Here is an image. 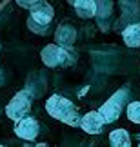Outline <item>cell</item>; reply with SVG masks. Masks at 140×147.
Masks as SVG:
<instances>
[{"mask_svg":"<svg viewBox=\"0 0 140 147\" xmlns=\"http://www.w3.org/2000/svg\"><path fill=\"white\" fill-rule=\"evenodd\" d=\"M47 113L51 115L53 118H57V120H62L66 123H69V125H80V122H78V115L75 111V107L69 100H66L64 96H60V94H53L51 98L47 100Z\"/></svg>","mask_w":140,"mask_h":147,"instance_id":"obj_1","label":"cell"},{"mask_svg":"<svg viewBox=\"0 0 140 147\" xmlns=\"http://www.w3.org/2000/svg\"><path fill=\"white\" fill-rule=\"evenodd\" d=\"M31 93H27V91H22L18 93L16 96L13 98L7 104V107H5V115H7L11 120H20V118H24L26 116V113L29 111V105H31Z\"/></svg>","mask_w":140,"mask_h":147,"instance_id":"obj_2","label":"cell"},{"mask_svg":"<svg viewBox=\"0 0 140 147\" xmlns=\"http://www.w3.org/2000/svg\"><path fill=\"white\" fill-rule=\"evenodd\" d=\"M15 133H16V136H20L22 140L37 138V134H38V122L35 120V118H31V116L20 118V120H16Z\"/></svg>","mask_w":140,"mask_h":147,"instance_id":"obj_3","label":"cell"},{"mask_svg":"<svg viewBox=\"0 0 140 147\" xmlns=\"http://www.w3.org/2000/svg\"><path fill=\"white\" fill-rule=\"evenodd\" d=\"M29 9H31V22H37L40 26H47L53 18V15H55L51 5L47 2H40V0L35 2Z\"/></svg>","mask_w":140,"mask_h":147,"instance_id":"obj_4","label":"cell"},{"mask_svg":"<svg viewBox=\"0 0 140 147\" xmlns=\"http://www.w3.org/2000/svg\"><path fill=\"white\" fill-rule=\"evenodd\" d=\"M104 123H106V118L102 116L100 111H91V113H87V115H84L80 118V127L89 134L100 133L102 127H104Z\"/></svg>","mask_w":140,"mask_h":147,"instance_id":"obj_5","label":"cell"},{"mask_svg":"<svg viewBox=\"0 0 140 147\" xmlns=\"http://www.w3.org/2000/svg\"><path fill=\"white\" fill-rule=\"evenodd\" d=\"M42 60L49 67H57L66 60V51L60 46H57V44H49L42 51Z\"/></svg>","mask_w":140,"mask_h":147,"instance_id":"obj_6","label":"cell"},{"mask_svg":"<svg viewBox=\"0 0 140 147\" xmlns=\"http://www.w3.org/2000/svg\"><path fill=\"white\" fill-rule=\"evenodd\" d=\"M122 98H124V94L120 93V96H118V93H116L108 104H104L100 107V113H102V116L106 118V122H113V120L118 118V115H120V100Z\"/></svg>","mask_w":140,"mask_h":147,"instance_id":"obj_7","label":"cell"},{"mask_svg":"<svg viewBox=\"0 0 140 147\" xmlns=\"http://www.w3.org/2000/svg\"><path fill=\"white\" fill-rule=\"evenodd\" d=\"M69 2L75 5L76 13L84 16V18H91L97 13V0H69Z\"/></svg>","mask_w":140,"mask_h":147,"instance_id":"obj_8","label":"cell"},{"mask_svg":"<svg viewBox=\"0 0 140 147\" xmlns=\"http://www.w3.org/2000/svg\"><path fill=\"white\" fill-rule=\"evenodd\" d=\"M122 36H124V42L126 46L129 47H138L140 46V24H131L127 26L124 33H122Z\"/></svg>","mask_w":140,"mask_h":147,"instance_id":"obj_9","label":"cell"},{"mask_svg":"<svg viewBox=\"0 0 140 147\" xmlns=\"http://www.w3.org/2000/svg\"><path fill=\"white\" fill-rule=\"evenodd\" d=\"M109 142H111V145H115V147H127L131 144L129 133H127L126 129H115V131L109 134Z\"/></svg>","mask_w":140,"mask_h":147,"instance_id":"obj_10","label":"cell"},{"mask_svg":"<svg viewBox=\"0 0 140 147\" xmlns=\"http://www.w3.org/2000/svg\"><path fill=\"white\" fill-rule=\"evenodd\" d=\"M57 40L60 44H73V40H75V31L71 29V27L68 26H62V27H58L57 29Z\"/></svg>","mask_w":140,"mask_h":147,"instance_id":"obj_11","label":"cell"},{"mask_svg":"<svg viewBox=\"0 0 140 147\" xmlns=\"http://www.w3.org/2000/svg\"><path fill=\"white\" fill-rule=\"evenodd\" d=\"M127 118L135 123H140V102H133L127 105Z\"/></svg>","mask_w":140,"mask_h":147,"instance_id":"obj_12","label":"cell"},{"mask_svg":"<svg viewBox=\"0 0 140 147\" xmlns=\"http://www.w3.org/2000/svg\"><path fill=\"white\" fill-rule=\"evenodd\" d=\"M35 2H38V0H16V4L22 5V7H31Z\"/></svg>","mask_w":140,"mask_h":147,"instance_id":"obj_13","label":"cell"},{"mask_svg":"<svg viewBox=\"0 0 140 147\" xmlns=\"http://www.w3.org/2000/svg\"><path fill=\"white\" fill-rule=\"evenodd\" d=\"M0 84H2V71H0Z\"/></svg>","mask_w":140,"mask_h":147,"instance_id":"obj_14","label":"cell"}]
</instances>
